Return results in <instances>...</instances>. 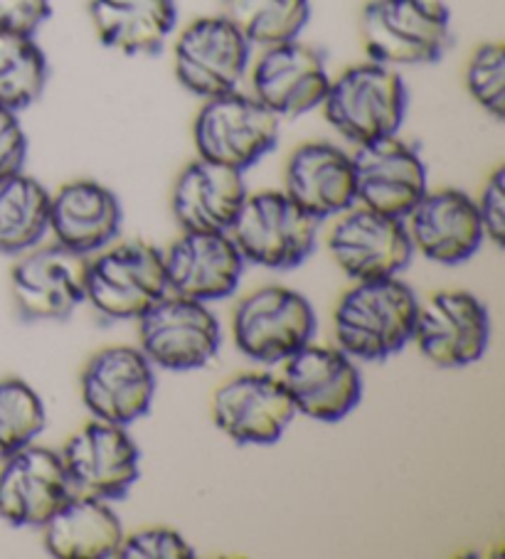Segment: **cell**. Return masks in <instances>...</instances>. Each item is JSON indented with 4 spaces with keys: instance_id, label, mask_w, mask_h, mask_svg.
Returning a JSON list of instances; mask_svg holds the SVG:
<instances>
[{
    "instance_id": "d6a6232c",
    "label": "cell",
    "mask_w": 505,
    "mask_h": 559,
    "mask_svg": "<svg viewBox=\"0 0 505 559\" xmlns=\"http://www.w3.org/2000/svg\"><path fill=\"white\" fill-rule=\"evenodd\" d=\"M475 202V210H479L483 235L491 239L493 247L503 249L505 245V166L495 168L489 180L483 182L481 195Z\"/></svg>"
},
{
    "instance_id": "7402d4cb",
    "label": "cell",
    "mask_w": 505,
    "mask_h": 559,
    "mask_svg": "<svg viewBox=\"0 0 505 559\" xmlns=\"http://www.w3.org/2000/svg\"><path fill=\"white\" fill-rule=\"evenodd\" d=\"M121 202L102 182L77 178L50 195V233L55 242L80 257L109 247L121 233Z\"/></svg>"
},
{
    "instance_id": "2e32d148",
    "label": "cell",
    "mask_w": 505,
    "mask_h": 559,
    "mask_svg": "<svg viewBox=\"0 0 505 559\" xmlns=\"http://www.w3.org/2000/svg\"><path fill=\"white\" fill-rule=\"evenodd\" d=\"M74 496L60 451L27 443L0 461V520L13 527H37Z\"/></svg>"
},
{
    "instance_id": "52a82bcc",
    "label": "cell",
    "mask_w": 505,
    "mask_h": 559,
    "mask_svg": "<svg viewBox=\"0 0 505 559\" xmlns=\"http://www.w3.org/2000/svg\"><path fill=\"white\" fill-rule=\"evenodd\" d=\"M316 335V311L289 286H261L242 298L232 316V338L245 358L284 362Z\"/></svg>"
},
{
    "instance_id": "d4e9b609",
    "label": "cell",
    "mask_w": 505,
    "mask_h": 559,
    "mask_svg": "<svg viewBox=\"0 0 505 559\" xmlns=\"http://www.w3.org/2000/svg\"><path fill=\"white\" fill-rule=\"evenodd\" d=\"M94 33L121 55H158L178 23L176 0H90Z\"/></svg>"
},
{
    "instance_id": "ac0fdd59",
    "label": "cell",
    "mask_w": 505,
    "mask_h": 559,
    "mask_svg": "<svg viewBox=\"0 0 505 559\" xmlns=\"http://www.w3.org/2000/svg\"><path fill=\"white\" fill-rule=\"evenodd\" d=\"M286 390L296 414L316 421H338L363 400V378L351 355L310 341L284 360Z\"/></svg>"
},
{
    "instance_id": "6da1fadb",
    "label": "cell",
    "mask_w": 505,
    "mask_h": 559,
    "mask_svg": "<svg viewBox=\"0 0 505 559\" xmlns=\"http://www.w3.org/2000/svg\"><path fill=\"white\" fill-rule=\"evenodd\" d=\"M420 301L397 276L355 282L333 311L336 343L353 360L380 362L412 343Z\"/></svg>"
},
{
    "instance_id": "e575fe53",
    "label": "cell",
    "mask_w": 505,
    "mask_h": 559,
    "mask_svg": "<svg viewBox=\"0 0 505 559\" xmlns=\"http://www.w3.org/2000/svg\"><path fill=\"white\" fill-rule=\"evenodd\" d=\"M27 136L17 111L0 106V176L25 168Z\"/></svg>"
},
{
    "instance_id": "4316f807",
    "label": "cell",
    "mask_w": 505,
    "mask_h": 559,
    "mask_svg": "<svg viewBox=\"0 0 505 559\" xmlns=\"http://www.w3.org/2000/svg\"><path fill=\"white\" fill-rule=\"evenodd\" d=\"M50 195L25 170L0 176V254L17 257L50 233Z\"/></svg>"
},
{
    "instance_id": "1f68e13d",
    "label": "cell",
    "mask_w": 505,
    "mask_h": 559,
    "mask_svg": "<svg viewBox=\"0 0 505 559\" xmlns=\"http://www.w3.org/2000/svg\"><path fill=\"white\" fill-rule=\"evenodd\" d=\"M119 559H190L196 557V549L186 537L176 530L155 525L136 530L131 535H124Z\"/></svg>"
},
{
    "instance_id": "83f0119b",
    "label": "cell",
    "mask_w": 505,
    "mask_h": 559,
    "mask_svg": "<svg viewBox=\"0 0 505 559\" xmlns=\"http://www.w3.org/2000/svg\"><path fill=\"white\" fill-rule=\"evenodd\" d=\"M222 15L255 47L298 40L310 21V0H222Z\"/></svg>"
},
{
    "instance_id": "ffe728a7",
    "label": "cell",
    "mask_w": 505,
    "mask_h": 559,
    "mask_svg": "<svg viewBox=\"0 0 505 559\" xmlns=\"http://www.w3.org/2000/svg\"><path fill=\"white\" fill-rule=\"evenodd\" d=\"M404 225L414 252L446 266L471 259L485 239L473 198L459 188L426 190Z\"/></svg>"
},
{
    "instance_id": "44dd1931",
    "label": "cell",
    "mask_w": 505,
    "mask_h": 559,
    "mask_svg": "<svg viewBox=\"0 0 505 559\" xmlns=\"http://www.w3.org/2000/svg\"><path fill=\"white\" fill-rule=\"evenodd\" d=\"M245 264L227 233H183L163 252L168 292L202 304L235 294Z\"/></svg>"
},
{
    "instance_id": "484cf974",
    "label": "cell",
    "mask_w": 505,
    "mask_h": 559,
    "mask_svg": "<svg viewBox=\"0 0 505 559\" xmlns=\"http://www.w3.org/2000/svg\"><path fill=\"white\" fill-rule=\"evenodd\" d=\"M43 539L57 559H111L119 552L124 525L109 500L74 493L43 525Z\"/></svg>"
},
{
    "instance_id": "4dcf8cb0",
    "label": "cell",
    "mask_w": 505,
    "mask_h": 559,
    "mask_svg": "<svg viewBox=\"0 0 505 559\" xmlns=\"http://www.w3.org/2000/svg\"><path fill=\"white\" fill-rule=\"evenodd\" d=\"M466 90L471 99L491 114L495 121L505 119V47L501 43H483L473 50L466 64Z\"/></svg>"
},
{
    "instance_id": "7a4b0ae2",
    "label": "cell",
    "mask_w": 505,
    "mask_h": 559,
    "mask_svg": "<svg viewBox=\"0 0 505 559\" xmlns=\"http://www.w3.org/2000/svg\"><path fill=\"white\" fill-rule=\"evenodd\" d=\"M320 109L345 141L365 146L400 133L407 119V84L395 67L357 62L330 76Z\"/></svg>"
},
{
    "instance_id": "d6986e66",
    "label": "cell",
    "mask_w": 505,
    "mask_h": 559,
    "mask_svg": "<svg viewBox=\"0 0 505 559\" xmlns=\"http://www.w3.org/2000/svg\"><path fill=\"white\" fill-rule=\"evenodd\" d=\"M86 257L52 245H35L17 254L11 292L25 321H64L84 301Z\"/></svg>"
},
{
    "instance_id": "e0dca14e",
    "label": "cell",
    "mask_w": 505,
    "mask_h": 559,
    "mask_svg": "<svg viewBox=\"0 0 505 559\" xmlns=\"http://www.w3.org/2000/svg\"><path fill=\"white\" fill-rule=\"evenodd\" d=\"M351 156L357 205L404 219L430 190L420 151L397 133L355 146Z\"/></svg>"
},
{
    "instance_id": "5b68a950",
    "label": "cell",
    "mask_w": 505,
    "mask_h": 559,
    "mask_svg": "<svg viewBox=\"0 0 505 559\" xmlns=\"http://www.w3.org/2000/svg\"><path fill=\"white\" fill-rule=\"evenodd\" d=\"M168 294L163 252L141 239L86 257L84 301L109 321H136Z\"/></svg>"
},
{
    "instance_id": "7c38bea8",
    "label": "cell",
    "mask_w": 505,
    "mask_h": 559,
    "mask_svg": "<svg viewBox=\"0 0 505 559\" xmlns=\"http://www.w3.org/2000/svg\"><path fill=\"white\" fill-rule=\"evenodd\" d=\"M328 252L353 282L397 276L412 262V242L402 217L371 207H348L328 235Z\"/></svg>"
},
{
    "instance_id": "cb8c5ba5",
    "label": "cell",
    "mask_w": 505,
    "mask_h": 559,
    "mask_svg": "<svg viewBox=\"0 0 505 559\" xmlns=\"http://www.w3.org/2000/svg\"><path fill=\"white\" fill-rule=\"evenodd\" d=\"M247 195L245 173L196 158L173 186L171 210L183 233H230Z\"/></svg>"
},
{
    "instance_id": "603a6c76",
    "label": "cell",
    "mask_w": 505,
    "mask_h": 559,
    "mask_svg": "<svg viewBox=\"0 0 505 559\" xmlns=\"http://www.w3.org/2000/svg\"><path fill=\"white\" fill-rule=\"evenodd\" d=\"M284 192L316 219L355 205L353 156L328 141L301 143L286 160Z\"/></svg>"
},
{
    "instance_id": "8992f818",
    "label": "cell",
    "mask_w": 505,
    "mask_h": 559,
    "mask_svg": "<svg viewBox=\"0 0 505 559\" xmlns=\"http://www.w3.org/2000/svg\"><path fill=\"white\" fill-rule=\"evenodd\" d=\"M281 119L255 94L227 92L202 99L192 121L198 158L245 173L277 148Z\"/></svg>"
},
{
    "instance_id": "277c9868",
    "label": "cell",
    "mask_w": 505,
    "mask_h": 559,
    "mask_svg": "<svg viewBox=\"0 0 505 559\" xmlns=\"http://www.w3.org/2000/svg\"><path fill=\"white\" fill-rule=\"evenodd\" d=\"M318 225L284 190H261L245 198L227 235L245 262L291 272L314 254Z\"/></svg>"
},
{
    "instance_id": "3957f363",
    "label": "cell",
    "mask_w": 505,
    "mask_h": 559,
    "mask_svg": "<svg viewBox=\"0 0 505 559\" xmlns=\"http://www.w3.org/2000/svg\"><path fill=\"white\" fill-rule=\"evenodd\" d=\"M361 40L367 60L395 70L434 64L451 45V13L442 0H367Z\"/></svg>"
},
{
    "instance_id": "30bf717a",
    "label": "cell",
    "mask_w": 505,
    "mask_h": 559,
    "mask_svg": "<svg viewBox=\"0 0 505 559\" xmlns=\"http://www.w3.org/2000/svg\"><path fill=\"white\" fill-rule=\"evenodd\" d=\"M74 493L121 500L141 474L139 443L121 424L92 419L60 451Z\"/></svg>"
},
{
    "instance_id": "f546056e",
    "label": "cell",
    "mask_w": 505,
    "mask_h": 559,
    "mask_svg": "<svg viewBox=\"0 0 505 559\" xmlns=\"http://www.w3.org/2000/svg\"><path fill=\"white\" fill-rule=\"evenodd\" d=\"M45 424L40 394L21 378H0V461L33 443Z\"/></svg>"
},
{
    "instance_id": "9c48e42d",
    "label": "cell",
    "mask_w": 505,
    "mask_h": 559,
    "mask_svg": "<svg viewBox=\"0 0 505 559\" xmlns=\"http://www.w3.org/2000/svg\"><path fill=\"white\" fill-rule=\"evenodd\" d=\"M251 64V45L225 15L196 17L173 45V72L200 99L239 90Z\"/></svg>"
},
{
    "instance_id": "836d02e7",
    "label": "cell",
    "mask_w": 505,
    "mask_h": 559,
    "mask_svg": "<svg viewBox=\"0 0 505 559\" xmlns=\"http://www.w3.org/2000/svg\"><path fill=\"white\" fill-rule=\"evenodd\" d=\"M52 15V0H0V33L35 35Z\"/></svg>"
},
{
    "instance_id": "8fae6325",
    "label": "cell",
    "mask_w": 505,
    "mask_h": 559,
    "mask_svg": "<svg viewBox=\"0 0 505 559\" xmlns=\"http://www.w3.org/2000/svg\"><path fill=\"white\" fill-rule=\"evenodd\" d=\"M412 341L442 370L479 362L491 343L489 308L469 292H436L416 308Z\"/></svg>"
},
{
    "instance_id": "9a60e30c",
    "label": "cell",
    "mask_w": 505,
    "mask_h": 559,
    "mask_svg": "<svg viewBox=\"0 0 505 559\" xmlns=\"http://www.w3.org/2000/svg\"><path fill=\"white\" fill-rule=\"evenodd\" d=\"M296 417V407L281 378L245 372L220 384L212 397L215 427L239 447H267L281 439Z\"/></svg>"
},
{
    "instance_id": "ba28073f",
    "label": "cell",
    "mask_w": 505,
    "mask_h": 559,
    "mask_svg": "<svg viewBox=\"0 0 505 559\" xmlns=\"http://www.w3.org/2000/svg\"><path fill=\"white\" fill-rule=\"evenodd\" d=\"M139 321V348L153 368L190 372L215 360L222 345V325L208 304L178 294H165Z\"/></svg>"
},
{
    "instance_id": "5bb4252c",
    "label": "cell",
    "mask_w": 505,
    "mask_h": 559,
    "mask_svg": "<svg viewBox=\"0 0 505 559\" xmlns=\"http://www.w3.org/2000/svg\"><path fill=\"white\" fill-rule=\"evenodd\" d=\"M247 74L251 94L279 119H298L320 109L330 84L324 55L301 40L265 47Z\"/></svg>"
},
{
    "instance_id": "f1b7e54d",
    "label": "cell",
    "mask_w": 505,
    "mask_h": 559,
    "mask_svg": "<svg viewBox=\"0 0 505 559\" xmlns=\"http://www.w3.org/2000/svg\"><path fill=\"white\" fill-rule=\"evenodd\" d=\"M50 64L35 35L0 33V106L23 111L40 99Z\"/></svg>"
},
{
    "instance_id": "4fadbf2b",
    "label": "cell",
    "mask_w": 505,
    "mask_h": 559,
    "mask_svg": "<svg viewBox=\"0 0 505 559\" xmlns=\"http://www.w3.org/2000/svg\"><path fill=\"white\" fill-rule=\"evenodd\" d=\"M84 407L94 419L129 427L149 414L155 394V370L141 348L109 345L86 360L80 380Z\"/></svg>"
}]
</instances>
